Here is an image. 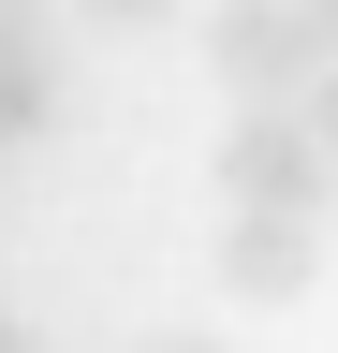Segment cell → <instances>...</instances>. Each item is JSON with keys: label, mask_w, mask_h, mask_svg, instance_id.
I'll return each mask as SVG.
<instances>
[{"label": "cell", "mask_w": 338, "mask_h": 353, "mask_svg": "<svg viewBox=\"0 0 338 353\" xmlns=\"http://www.w3.org/2000/svg\"><path fill=\"white\" fill-rule=\"evenodd\" d=\"M206 59L235 74V103H294L338 59V0H206Z\"/></svg>", "instance_id": "obj_1"}, {"label": "cell", "mask_w": 338, "mask_h": 353, "mask_svg": "<svg viewBox=\"0 0 338 353\" xmlns=\"http://www.w3.org/2000/svg\"><path fill=\"white\" fill-rule=\"evenodd\" d=\"M221 206H294V221H324V206H338L324 132L294 118V103H250V118L221 132Z\"/></svg>", "instance_id": "obj_2"}, {"label": "cell", "mask_w": 338, "mask_h": 353, "mask_svg": "<svg viewBox=\"0 0 338 353\" xmlns=\"http://www.w3.org/2000/svg\"><path fill=\"white\" fill-rule=\"evenodd\" d=\"M221 280L265 294V309L309 294V280H324V221H294V206H235V221H221Z\"/></svg>", "instance_id": "obj_3"}, {"label": "cell", "mask_w": 338, "mask_h": 353, "mask_svg": "<svg viewBox=\"0 0 338 353\" xmlns=\"http://www.w3.org/2000/svg\"><path fill=\"white\" fill-rule=\"evenodd\" d=\"M59 118V44H45V0H0V162Z\"/></svg>", "instance_id": "obj_4"}, {"label": "cell", "mask_w": 338, "mask_h": 353, "mask_svg": "<svg viewBox=\"0 0 338 353\" xmlns=\"http://www.w3.org/2000/svg\"><path fill=\"white\" fill-rule=\"evenodd\" d=\"M294 118H309V132H324V162H338V59H324L309 88H294Z\"/></svg>", "instance_id": "obj_5"}, {"label": "cell", "mask_w": 338, "mask_h": 353, "mask_svg": "<svg viewBox=\"0 0 338 353\" xmlns=\"http://www.w3.org/2000/svg\"><path fill=\"white\" fill-rule=\"evenodd\" d=\"M74 15H103V30H147V15H177V0H74Z\"/></svg>", "instance_id": "obj_6"}, {"label": "cell", "mask_w": 338, "mask_h": 353, "mask_svg": "<svg viewBox=\"0 0 338 353\" xmlns=\"http://www.w3.org/2000/svg\"><path fill=\"white\" fill-rule=\"evenodd\" d=\"M0 353H45V339H30V324H15V309H0Z\"/></svg>", "instance_id": "obj_7"}]
</instances>
